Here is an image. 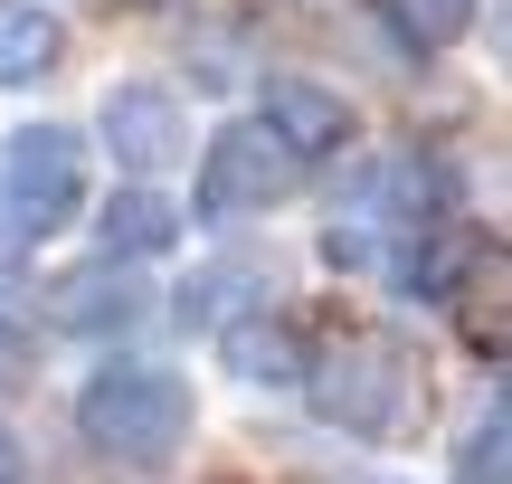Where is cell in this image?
<instances>
[{
  "label": "cell",
  "mask_w": 512,
  "mask_h": 484,
  "mask_svg": "<svg viewBox=\"0 0 512 484\" xmlns=\"http://www.w3.org/2000/svg\"><path fill=\"white\" fill-rule=\"evenodd\" d=\"M380 19H389V38L408 57H437V48H456L475 29V0H380Z\"/></svg>",
  "instance_id": "cell-14"
},
{
  "label": "cell",
  "mask_w": 512,
  "mask_h": 484,
  "mask_svg": "<svg viewBox=\"0 0 512 484\" xmlns=\"http://www.w3.org/2000/svg\"><path fill=\"white\" fill-rule=\"evenodd\" d=\"M304 390H313V409L342 437H361V447H389V437H408L427 418L418 361H408L399 342H380V333H351V342H332L323 361H304Z\"/></svg>",
  "instance_id": "cell-2"
},
{
  "label": "cell",
  "mask_w": 512,
  "mask_h": 484,
  "mask_svg": "<svg viewBox=\"0 0 512 484\" xmlns=\"http://www.w3.org/2000/svg\"><path fill=\"white\" fill-rule=\"evenodd\" d=\"M190 380L162 371V361H114V371L86 380L76 399V437H86L105 466H171L190 437Z\"/></svg>",
  "instance_id": "cell-1"
},
{
  "label": "cell",
  "mask_w": 512,
  "mask_h": 484,
  "mask_svg": "<svg viewBox=\"0 0 512 484\" xmlns=\"http://www.w3.org/2000/svg\"><path fill=\"white\" fill-rule=\"evenodd\" d=\"M484 257V228H465V219H446V228H427L418 247L399 257V276H408V295H427V304H446L465 285V266Z\"/></svg>",
  "instance_id": "cell-11"
},
{
  "label": "cell",
  "mask_w": 512,
  "mask_h": 484,
  "mask_svg": "<svg viewBox=\"0 0 512 484\" xmlns=\"http://www.w3.org/2000/svg\"><path fill=\"white\" fill-rule=\"evenodd\" d=\"M503 447H512L503 409H484L475 428H465V447H456V484H503Z\"/></svg>",
  "instance_id": "cell-15"
},
{
  "label": "cell",
  "mask_w": 512,
  "mask_h": 484,
  "mask_svg": "<svg viewBox=\"0 0 512 484\" xmlns=\"http://www.w3.org/2000/svg\"><path fill=\"white\" fill-rule=\"evenodd\" d=\"M19 475H29V456H19V428L0 418V484H19Z\"/></svg>",
  "instance_id": "cell-17"
},
{
  "label": "cell",
  "mask_w": 512,
  "mask_h": 484,
  "mask_svg": "<svg viewBox=\"0 0 512 484\" xmlns=\"http://www.w3.org/2000/svg\"><path fill=\"white\" fill-rule=\"evenodd\" d=\"M29 352V333H19V304H10V285H0V361H19Z\"/></svg>",
  "instance_id": "cell-16"
},
{
  "label": "cell",
  "mask_w": 512,
  "mask_h": 484,
  "mask_svg": "<svg viewBox=\"0 0 512 484\" xmlns=\"http://www.w3.org/2000/svg\"><path fill=\"white\" fill-rule=\"evenodd\" d=\"M57 57H67L57 10H38V0H0V86H38Z\"/></svg>",
  "instance_id": "cell-10"
},
{
  "label": "cell",
  "mask_w": 512,
  "mask_h": 484,
  "mask_svg": "<svg viewBox=\"0 0 512 484\" xmlns=\"http://www.w3.org/2000/svg\"><path fill=\"white\" fill-rule=\"evenodd\" d=\"M133 314H143V276H124V266H95V276L57 285V323L67 333H124Z\"/></svg>",
  "instance_id": "cell-9"
},
{
  "label": "cell",
  "mask_w": 512,
  "mask_h": 484,
  "mask_svg": "<svg viewBox=\"0 0 512 484\" xmlns=\"http://www.w3.org/2000/svg\"><path fill=\"white\" fill-rule=\"evenodd\" d=\"M95 133H105V152L133 171V181H152V171L181 152V95H171V86H143V76H124V86L95 105Z\"/></svg>",
  "instance_id": "cell-6"
},
{
  "label": "cell",
  "mask_w": 512,
  "mask_h": 484,
  "mask_svg": "<svg viewBox=\"0 0 512 484\" xmlns=\"http://www.w3.org/2000/svg\"><path fill=\"white\" fill-rule=\"evenodd\" d=\"M256 314V266H200L181 285V323L190 333H228V323Z\"/></svg>",
  "instance_id": "cell-13"
},
{
  "label": "cell",
  "mask_w": 512,
  "mask_h": 484,
  "mask_svg": "<svg viewBox=\"0 0 512 484\" xmlns=\"http://www.w3.org/2000/svg\"><path fill=\"white\" fill-rule=\"evenodd\" d=\"M503 304H512V276H503V247L484 238V257L465 266V285L446 295V323L465 333V352H475V361H503Z\"/></svg>",
  "instance_id": "cell-8"
},
{
  "label": "cell",
  "mask_w": 512,
  "mask_h": 484,
  "mask_svg": "<svg viewBox=\"0 0 512 484\" xmlns=\"http://www.w3.org/2000/svg\"><path fill=\"white\" fill-rule=\"evenodd\" d=\"M0 209H10L19 238H48L86 209V143L67 124H19L0 152Z\"/></svg>",
  "instance_id": "cell-3"
},
{
  "label": "cell",
  "mask_w": 512,
  "mask_h": 484,
  "mask_svg": "<svg viewBox=\"0 0 512 484\" xmlns=\"http://www.w3.org/2000/svg\"><path fill=\"white\" fill-rule=\"evenodd\" d=\"M219 352H228V371H238V380H294V371H304V333H294L285 314H247V323H228Z\"/></svg>",
  "instance_id": "cell-12"
},
{
  "label": "cell",
  "mask_w": 512,
  "mask_h": 484,
  "mask_svg": "<svg viewBox=\"0 0 512 484\" xmlns=\"http://www.w3.org/2000/svg\"><path fill=\"white\" fill-rule=\"evenodd\" d=\"M256 124L285 143V162H332V152H351V133H361V114H351V95H332L323 76H266V114Z\"/></svg>",
  "instance_id": "cell-5"
},
{
  "label": "cell",
  "mask_w": 512,
  "mask_h": 484,
  "mask_svg": "<svg viewBox=\"0 0 512 484\" xmlns=\"http://www.w3.org/2000/svg\"><path fill=\"white\" fill-rule=\"evenodd\" d=\"M95 238H105L114 266H133V257H171V247H181V209H171L152 181H124L105 209H95Z\"/></svg>",
  "instance_id": "cell-7"
},
{
  "label": "cell",
  "mask_w": 512,
  "mask_h": 484,
  "mask_svg": "<svg viewBox=\"0 0 512 484\" xmlns=\"http://www.w3.org/2000/svg\"><path fill=\"white\" fill-rule=\"evenodd\" d=\"M285 190H294L285 143H275L256 114L219 124V143L200 152V209H209V219H256V209H275Z\"/></svg>",
  "instance_id": "cell-4"
}]
</instances>
